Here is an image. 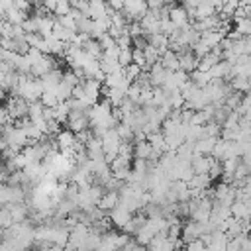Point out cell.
Wrapping results in <instances>:
<instances>
[{
    "mask_svg": "<svg viewBox=\"0 0 251 251\" xmlns=\"http://www.w3.org/2000/svg\"><path fill=\"white\" fill-rule=\"evenodd\" d=\"M100 139H102V147H104V153H106V161L112 163L120 155V147H122L124 139L120 137V133H118L116 127H112L110 131H106Z\"/></svg>",
    "mask_w": 251,
    "mask_h": 251,
    "instance_id": "obj_1",
    "label": "cell"
},
{
    "mask_svg": "<svg viewBox=\"0 0 251 251\" xmlns=\"http://www.w3.org/2000/svg\"><path fill=\"white\" fill-rule=\"evenodd\" d=\"M124 12L129 18V22H141L149 12V4L145 0H126Z\"/></svg>",
    "mask_w": 251,
    "mask_h": 251,
    "instance_id": "obj_2",
    "label": "cell"
},
{
    "mask_svg": "<svg viewBox=\"0 0 251 251\" xmlns=\"http://www.w3.org/2000/svg\"><path fill=\"white\" fill-rule=\"evenodd\" d=\"M216 161H218L216 157L194 153V157H192L190 165H192V169H194V173H196V175H208V173H210V169L214 167V163H216Z\"/></svg>",
    "mask_w": 251,
    "mask_h": 251,
    "instance_id": "obj_3",
    "label": "cell"
},
{
    "mask_svg": "<svg viewBox=\"0 0 251 251\" xmlns=\"http://www.w3.org/2000/svg\"><path fill=\"white\" fill-rule=\"evenodd\" d=\"M110 220H112V224H114V227H118V229H124V226L133 218V214L127 210V208H124L122 204H118L110 214Z\"/></svg>",
    "mask_w": 251,
    "mask_h": 251,
    "instance_id": "obj_4",
    "label": "cell"
},
{
    "mask_svg": "<svg viewBox=\"0 0 251 251\" xmlns=\"http://www.w3.org/2000/svg\"><path fill=\"white\" fill-rule=\"evenodd\" d=\"M63 75H65V71H61L59 67L53 69V71H49L47 75H43V76L39 78L41 84H43V92H45V90H55V88L59 86V82L63 80Z\"/></svg>",
    "mask_w": 251,
    "mask_h": 251,
    "instance_id": "obj_5",
    "label": "cell"
},
{
    "mask_svg": "<svg viewBox=\"0 0 251 251\" xmlns=\"http://www.w3.org/2000/svg\"><path fill=\"white\" fill-rule=\"evenodd\" d=\"M169 18L173 20V24H175L176 27H182V25L190 24V14H188V10H186L184 6H171Z\"/></svg>",
    "mask_w": 251,
    "mask_h": 251,
    "instance_id": "obj_6",
    "label": "cell"
},
{
    "mask_svg": "<svg viewBox=\"0 0 251 251\" xmlns=\"http://www.w3.org/2000/svg\"><path fill=\"white\" fill-rule=\"evenodd\" d=\"M118 204H120V190H106L104 196L98 202V208H102L104 212L110 214Z\"/></svg>",
    "mask_w": 251,
    "mask_h": 251,
    "instance_id": "obj_7",
    "label": "cell"
},
{
    "mask_svg": "<svg viewBox=\"0 0 251 251\" xmlns=\"http://www.w3.org/2000/svg\"><path fill=\"white\" fill-rule=\"evenodd\" d=\"M231 214H233L237 220H241V222H249V220H251V204H247L245 200L237 198V200L231 204Z\"/></svg>",
    "mask_w": 251,
    "mask_h": 251,
    "instance_id": "obj_8",
    "label": "cell"
},
{
    "mask_svg": "<svg viewBox=\"0 0 251 251\" xmlns=\"http://www.w3.org/2000/svg\"><path fill=\"white\" fill-rule=\"evenodd\" d=\"M161 65L169 71H178L180 69V59H178V53L175 49H167L163 55H161Z\"/></svg>",
    "mask_w": 251,
    "mask_h": 251,
    "instance_id": "obj_9",
    "label": "cell"
},
{
    "mask_svg": "<svg viewBox=\"0 0 251 251\" xmlns=\"http://www.w3.org/2000/svg\"><path fill=\"white\" fill-rule=\"evenodd\" d=\"M41 102H43V106H47V108H55L61 100H59V96H57L55 90H45V92L41 94Z\"/></svg>",
    "mask_w": 251,
    "mask_h": 251,
    "instance_id": "obj_10",
    "label": "cell"
},
{
    "mask_svg": "<svg viewBox=\"0 0 251 251\" xmlns=\"http://www.w3.org/2000/svg\"><path fill=\"white\" fill-rule=\"evenodd\" d=\"M118 61H120V65L122 67H127V65H131L133 63V47H120V57H118Z\"/></svg>",
    "mask_w": 251,
    "mask_h": 251,
    "instance_id": "obj_11",
    "label": "cell"
},
{
    "mask_svg": "<svg viewBox=\"0 0 251 251\" xmlns=\"http://www.w3.org/2000/svg\"><path fill=\"white\" fill-rule=\"evenodd\" d=\"M0 224H2V229H8V227H12L16 222H14V216H12V212H10V208L8 206H2V212H0Z\"/></svg>",
    "mask_w": 251,
    "mask_h": 251,
    "instance_id": "obj_12",
    "label": "cell"
},
{
    "mask_svg": "<svg viewBox=\"0 0 251 251\" xmlns=\"http://www.w3.org/2000/svg\"><path fill=\"white\" fill-rule=\"evenodd\" d=\"M184 251H208V245L202 237H198V239H192V241L184 243Z\"/></svg>",
    "mask_w": 251,
    "mask_h": 251,
    "instance_id": "obj_13",
    "label": "cell"
},
{
    "mask_svg": "<svg viewBox=\"0 0 251 251\" xmlns=\"http://www.w3.org/2000/svg\"><path fill=\"white\" fill-rule=\"evenodd\" d=\"M226 251H243V243H241V235H235V237H229L227 241V247Z\"/></svg>",
    "mask_w": 251,
    "mask_h": 251,
    "instance_id": "obj_14",
    "label": "cell"
},
{
    "mask_svg": "<svg viewBox=\"0 0 251 251\" xmlns=\"http://www.w3.org/2000/svg\"><path fill=\"white\" fill-rule=\"evenodd\" d=\"M10 8H14V0H2V14H6Z\"/></svg>",
    "mask_w": 251,
    "mask_h": 251,
    "instance_id": "obj_15",
    "label": "cell"
}]
</instances>
